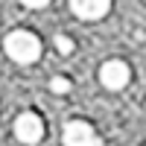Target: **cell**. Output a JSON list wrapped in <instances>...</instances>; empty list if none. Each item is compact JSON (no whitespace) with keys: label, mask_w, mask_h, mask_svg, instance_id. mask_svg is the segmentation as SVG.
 I'll return each mask as SVG.
<instances>
[{"label":"cell","mask_w":146,"mask_h":146,"mask_svg":"<svg viewBox=\"0 0 146 146\" xmlns=\"http://www.w3.org/2000/svg\"><path fill=\"white\" fill-rule=\"evenodd\" d=\"M3 50H6V56L12 58V62H18V64H32L35 58L41 56V41H38V35L29 32V29H15V32L6 35Z\"/></svg>","instance_id":"1"},{"label":"cell","mask_w":146,"mask_h":146,"mask_svg":"<svg viewBox=\"0 0 146 146\" xmlns=\"http://www.w3.org/2000/svg\"><path fill=\"white\" fill-rule=\"evenodd\" d=\"M56 50L62 53V56H70L73 50H76V44H73L70 35H56Z\"/></svg>","instance_id":"6"},{"label":"cell","mask_w":146,"mask_h":146,"mask_svg":"<svg viewBox=\"0 0 146 146\" xmlns=\"http://www.w3.org/2000/svg\"><path fill=\"white\" fill-rule=\"evenodd\" d=\"M21 3L27 6V9H44L47 3H50V0H21Z\"/></svg>","instance_id":"8"},{"label":"cell","mask_w":146,"mask_h":146,"mask_svg":"<svg viewBox=\"0 0 146 146\" xmlns=\"http://www.w3.org/2000/svg\"><path fill=\"white\" fill-rule=\"evenodd\" d=\"M70 9L76 12L82 21H100L105 12L111 9V0H70Z\"/></svg>","instance_id":"5"},{"label":"cell","mask_w":146,"mask_h":146,"mask_svg":"<svg viewBox=\"0 0 146 146\" xmlns=\"http://www.w3.org/2000/svg\"><path fill=\"white\" fill-rule=\"evenodd\" d=\"M50 91L53 94H67L70 91V79L67 76H53L50 79Z\"/></svg>","instance_id":"7"},{"label":"cell","mask_w":146,"mask_h":146,"mask_svg":"<svg viewBox=\"0 0 146 146\" xmlns=\"http://www.w3.org/2000/svg\"><path fill=\"white\" fill-rule=\"evenodd\" d=\"M62 140H64V146H100L102 143L96 129L88 120H70V123H64Z\"/></svg>","instance_id":"2"},{"label":"cell","mask_w":146,"mask_h":146,"mask_svg":"<svg viewBox=\"0 0 146 146\" xmlns=\"http://www.w3.org/2000/svg\"><path fill=\"white\" fill-rule=\"evenodd\" d=\"M131 79V67L123 62V58H108V62L100 67V82L108 91H123Z\"/></svg>","instance_id":"3"},{"label":"cell","mask_w":146,"mask_h":146,"mask_svg":"<svg viewBox=\"0 0 146 146\" xmlns=\"http://www.w3.org/2000/svg\"><path fill=\"white\" fill-rule=\"evenodd\" d=\"M15 137H18L21 143H27V146L38 143V140L44 137V120L35 114V111L18 114V120H15Z\"/></svg>","instance_id":"4"}]
</instances>
